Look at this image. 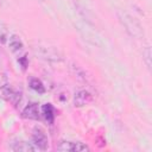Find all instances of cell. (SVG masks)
I'll return each instance as SVG.
<instances>
[{
	"instance_id": "6",
	"label": "cell",
	"mask_w": 152,
	"mask_h": 152,
	"mask_svg": "<svg viewBox=\"0 0 152 152\" xmlns=\"http://www.w3.org/2000/svg\"><path fill=\"white\" fill-rule=\"evenodd\" d=\"M8 46H10V49H11L12 52L17 53V52H20V51L23 50L24 44H23L21 39H20L18 36L12 34V36L8 38Z\"/></svg>"
},
{
	"instance_id": "2",
	"label": "cell",
	"mask_w": 152,
	"mask_h": 152,
	"mask_svg": "<svg viewBox=\"0 0 152 152\" xmlns=\"http://www.w3.org/2000/svg\"><path fill=\"white\" fill-rule=\"evenodd\" d=\"M119 15H120L121 23L124 24V26L126 27V30L132 36H140L141 34V26L139 25V23H137L134 20V18H132L127 13H119Z\"/></svg>"
},
{
	"instance_id": "9",
	"label": "cell",
	"mask_w": 152,
	"mask_h": 152,
	"mask_svg": "<svg viewBox=\"0 0 152 152\" xmlns=\"http://www.w3.org/2000/svg\"><path fill=\"white\" fill-rule=\"evenodd\" d=\"M30 88L33 89L34 91H37L38 94H44L45 93V87H44L43 82L37 77L30 78Z\"/></svg>"
},
{
	"instance_id": "4",
	"label": "cell",
	"mask_w": 152,
	"mask_h": 152,
	"mask_svg": "<svg viewBox=\"0 0 152 152\" xmlns=\"http://www.w3.org/2000/svg\"><path fill=\"white\" fill-rule=\"evenodd\" d=\"M91 99H93V96L88 90H84V89L78 90L77 93H75V96H74V106L83 107V106L88 104L91 101Z\"/></svg>"
},
{
	"instance_id": "5",
	"label": "cell",
	"mask_w": 152,
	"mask_h": 152,
	"mask_svg": "<svg viewBox=\"0 0 152 152\" xmlns=\"http://www.w3.org/2000/svg\"><path fill=\"white\" fill-rule=\"evenodd\" d=\"M23 118L25 119H30V120H39L40 118V112H39V107L38 103L36 102H31L28 103L24 110H23Z\"/></svg>"
},
{
	"instance_id": "1",
	"label": "cell",
	"mask_w": 152,
	"mask_h": 152,
	"mask_svg": "<svg viewBox=\"0 0 152 152\" xmlns=\"http://www.w3.org/2000/svg\"><path fill=\"white\" fill-rule=\"evenodd\" d=\"M32 141L36 148L45 151L49 147V139L45 134V131L40 126H34L32 129Z\"/></svg>"
},
{
	"instance_id": "11",
	"label": "cell",
	"mask_w": 152,
	"mask_h": 152,
	"mask_svg": "<svg viewBox=\"0 0 152 152\" xmlns=\"http://www.w3.org/2000/svg\"><path fill=\"white\" fill-rule=\"evenodd\" d=\"M150 58H151V50H150L148 46H146V50H145V61H146V64H147L148 68H151V61H150Z\"/></svg>"
},
{
	"instance_id": "3",
	"label": "cell",
	"mask_w": 152,
	"mask_h": 152,
	"mask_svg": "<svg viewBox=\"0 0 152 152\" xmlns=\"http://www.w3.org/2000/svg\"><path fill=\"white\" fill-rule=\"evenodd\" d=\"M58 151L65 152H76V151H89V147L83 142H74V141H62L57 146Z\"/></svg>"
},
{
	"instance_id": "13",
	"label": "cell",
	"mask_w": 152,
	"mask_h": 152,
	"mask_svg": "<svg viewBox=\"0 0 152 152\" xmlns=\"http://www.w3.org/2000/svg\"><path fill=\"white\" fill-rule=\"evenodd\" d=\"M19 62L23 64V68L25 69V68H26V65H27V64H26V56H24L23 58H20V59H19Z\"/></svg>"
},
{
	"instance_id": "10",
	"label": "cell",
	"mask_w": 152,
	"mask_h": 152,
	"mask_svg": "<svg viewBox=\"0 0 152 152\" xmlns=\"http://www.w3.org/2000/svg\"><path fill=\"white\" fill-rule=\"evenodd\" d=\"M6 40H7V32H6V30L0 25V43L4 44V43H6Z\"/></svg>"
},
{
	"instance_id": "12",
	"label": "cell",
	"mask_w": 152,
	"mask_h": 152,
	"mask_svg": "<svg viewBox=\"0 0 152 152\" xmlns=\"http://www.w3.org/2000/svg\"><path fill=\"white\" fill-rule=\"evenodd\" d=\"M7 83H8V80H7L6 75L2 74V72H0V88H2L4 86H6Z\"/></svg>"
},
{
	"instance_id": "7",
	"label": "cell",
	"mask_w": 152,
	"mask_h": 152,
	"mask_svg": "<svg viewBox=\"0 0 152 152\" xmlns=\"http://www.w3.org/2000/svg\"><path fill=\"white\" fill-rule=\"evenodd\" d=\"M11 150L13 151H23V152H28V151H36V146H33L30 142H26L24 140H19L17 142H14L11 146Z\"/></svg>"
},
{
	"instance_id": "8",
	"label": "cell",
	"mask_w": 152,
	"mask_h": 152,
	"mask_svg": "<svg viewBox=\"0 0 152 152\" xmlns=\"http://www.w3.org/2000/svg\"><path fill=\"white\" fill-rule=\"evenodd\" d=\"M42 114H43L44 119L49 124H52L53 122V119H55V109H53V106L51 103L43 104V107H42Z\"/></svg>"
}]
</instances>
